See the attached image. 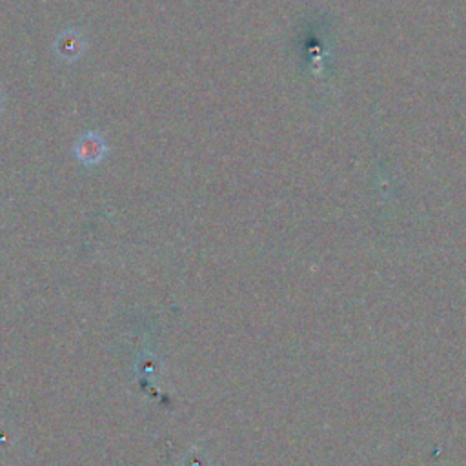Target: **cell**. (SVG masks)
I'll list each match as a JSON object with an SVG mask.
<instances>
[{
    "label": "cell",
    "instance_id": "1",
    "mask_svg": "<svg viewBox=\"0 0 466 466\" xmlns=\"http://www.w3.org/2000/svg\"><path fill=\"white\" fill-rule=\"evenodd\" d=\"M75 158L84 166H96L107 155V142L96 131H87L80 135L73 146Z\"/></svg>",
    "mask_w": 466,
    "mask_h": 466
},
{
    "label": "cell",
    "instance_id": "2",
    "mask_svg": "<svg viewBox=\"0 0 466 466\" xmlns=\"http://www.w3.org/2000/svg\"><path fill=\"white\" fill-rule=\"evenodd\" d=\"M84 47H86V42H84L82 35L78 31H73V29H67V31L60 33L56 42H55L56 55L62 60H67V62L76 60L84 53Z\"/></svg>",
    "mask_w": 466,
    "mask_h": 466
}]
</instances>
